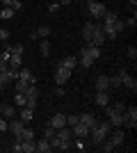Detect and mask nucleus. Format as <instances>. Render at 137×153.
I'll list each match as a JSON object with an SVG mask.
<instances>
[{"instance_id": "nucleus-41", "label": "nucleus", "mask_w": 137, "mask_h": 153, "mask_svg": "<svg viewBox=\"0 0 137 153\" xmlns=\"http://www.w3.org/2000/svg\"><path fill=\"white\" fill-rule=\"evenodd\" d=\"M0 39H2V41H7V39H9V30L0 27Z\"/></svg>"}, {"instance_id": "nucleus-29", "label": "nucleus", "mask_w": 137, "mask_h": 153, "mask_svg": "<svg viewBox=\"0 0 137 153\" xmlns=\"http://www.w3.org/2000/svg\"><path fill=\"white\" fill-rule=\"evenodd\" d=\"M119 87H121V76L119 73L110 76V89H119Z\"/></svg>"}, {"instance_id": "nucleus-51", "label": "nucleus", "mask_w": 137, "mask_h": 153, "mask_svg": "<svg viewBox=\"0 0 137 153\" xmlns=\"http://www.w3.org/2000/svg\"><path fill=\"white\" fill-rule=\"evenodd\" d=\"M0 135H2V133H0Z\"/></svg>"}, {"instance_id": "nucleus-13", "label": "nucleus", "mask_w": 137, "mask_h": 153, "mask_svg": "<svg viewBox=\"0 0 137 153\" xmlns=\"http://www.w3.org/2000/svg\"><path fill=\"white\" fill-rule=\"evenodd\" d=\"M34 151H37V153H50L53 151V149H50V142L46 140V137L37 140V142H34Z\"/></svg>"}, {"instance_id": "nucleus-49", "label": "nucleus", "mask_w": 137, "mask_h": 153, "mask_svg": "<svg viewBox=\"0 0 137 153\" xmlns=\"http://www.w3.org/2000/svg\"><path fill=\"white\" fill-rule=\"evenodd\" d=\"M0 151H2V142H0Z\"/></svg>"}, {"instance_id": "nucleus-25", "label": "nucleus", "mask_w": 137, "mask_h": 153, "mask_svg": "<svg viewBox=\"0 0 137 153\" xmlns=\"http://www.w3.org/2000/svg\"><path fill=\"white\" fill-rule=\"evenodd\" d=\"M78 62H80L82 69H91V66H94V59L87 57V55H78Z\"/></svg>"}, {"instance_id": "nucleus-12", "label": "nucleus", "mask_w": 137, "mask_h": 153, "mask_svg": "<svg viewBox=\"0 0 137 153\" xmlns=\"http://www.w3.org/2000/svg\"><path fill=\"white\" fill-rule=\"evenodd\" d=\"M23 126H25V123L21 121V119H16V117H14V119H12V123H9V130H12V135L16 137V140H19V137H21V133H23Z\"/></svg>"}, {"instance_id": "nucleus-20", "label": "nucleus", "mask_w": 137, "mask_h": 153, "mask_svg": "<svg viewBox=\"0 0 137 153\" xmlns=\"http://www.w3.org/2000/svg\"><path fill=\"white\" fill-rule=\"evenodd\" d=\"M19 80H25V82L34 85V73L30 69H19Z\"/></svg>"}, {"instance_id": "nucleus-46", "label": "nucleus", "mask_w": 137, "mask_h": 153, "mask_svg": "<svg viewBox=\"0 0 137 153\" xmlns=\"http://www.w3.org/2000/svg\"><path fill=\"white\" fill-rule=\"evenodd\" d=\"M57 2H59V5H71L73 0H57Z\"/></svg>"}, {"instance_id": "nucleus-4", "label": "nucleus", "mask_w": 137, "mask_h": 153, "mask_svg": "<svg viewBox=\"0 0 137 153\" xmlns=\"http://www.w3.org/2000/svg\"><path fill=\"white\" fill-rule=\"evenodd\" d=\"M124 128H137V108L124 110Z\"/></svg>"}, {"instance_id": "nucleus-39", "label": "nucleus", "mask_w": 137, "mask_h": 153, "mask_svg": "<svg viewBox=\"0 0 137 153\" xmlns=\"http://www.w3.org/2000/svg\"><path fill=\"white\" fill-rule=\"evenodd\" d=\"M5 130H9V123H7L5 117H0V133H5Z\"/></svg>"}, {"instance_id": "nucleus-37", "label": "nucleus", "mask_w": 137, "mask_h": 153, "mask_svg": "<svg viewBox=\"0 0 137 153\" xmlns=\"http://www.w3.org/2000/svg\"><path fill=\"white\" fill-rule=\"evenodd\" d=\"M101 149H103V151H105V153H110V151H114V149H117V146H114V144H112V142H110V140H105V142H103V144H101Z\"/></svg>"}, {"instance_id": "nucleus-23", "label": "nucleus", "mask_w": 137, "mask_h": 153, "mask_svg": "<svg viewBox=\"0 0 137 153\" xmlns=\"http://www.w3.org/2000/svg\"><path fill=\"white\" fill-rule=\"evenodd\" d=\"M112 27H114V32H117V34H121V32H124L128 25H126L124 19H119V16H117V19H114V23H112Z\"/></svg>"}, {"instance_id": "nucleus-43", "label": "nucleus", "mask_w": 137, "mask_h": 153, "mask_svg": "<svg viewBox=\"0 0 137 153\" xmlns=\"http://www.w3.org/2000/svg\"><path fill=\"white\" fill-rule=\"evenodd\" d=\"M126 25H128V27H133V30H135V25H137V19H135V16H133V19H128V21H126Z\"/></svg>"}, {"instance_id": "nucleus-50", "label": "nucleus", "mask_w": 137, "mask_h": 153, "mask_svg": "<svg viewBox=\"0 0 137 153\" xmlns=\"http://www.w3.org/2000/svg\"><path fill=\"white\" fill-rule=\"evenodd\" d=\"M53 2H57V0H53Z\"/></svg>"}, {"instance_id": "nucleus-8", "label": "nucleus", "mask_w": 137, "mask_h": 153, "mask_svg": "<svg viewBox=\"0 0 137 153\" xmlns=\"http://www.w3.org/2000/svg\"><path fill=\"white\" fill-rule=\"evenodd\" d=\"M80 55H87V57H91L96 62V59L101 57V48H98V46H91V44H85V48L80 51Z\"/></svg>"}, {"instance_id": "nucleus-9", "label": "nucleus", "mask_w": 137, "mask_h": 153, "mask_svg": "<svg viewBox=\"0 0 137 153\" xmlns=\"http://www.w3.org/2000/svg\"><path fill=\"white\" fill-rule=\"evenodd\" d=\"M96 91H112L110 89V76H96Z\"/></svg>"}, {"instance_id": "nucleus-34", "label": "nucleus", "mask_w": 137, "mask_h": 153, "mask_svg": "<svg viewBox=\"0 0 137 153\" xmlns=\"http://www.w3.org/2000/svg\"><path fill=\"white\" fill-rule=\"evenodd\" d=\"M80 121V114H66V126H76V123Z\"/></svg>"}, {"instance_id": "nucleus-31", "label": "nucleus", "mask_w": 137, "mask_h": 153, "mask_svg": "<svg viewBox=\"0 0 137 153\" xmlns=\"http://www.w3.org/2000/svg\"><path fill=\"white\" fill-rule=\"evenodd\" d=\"M7 51L12 53V55H23V44H12Z\"/></svg>"}, {"instance_id": "nucleus-38", "label": "nucleus", "mask_w": 137, "mask_h": 153, "mask_svg": "<svg viewBox=\"0 0 137 153\" xmlns=\"http://www.w3.org/2000/svg\"><path fill=\"white\" fill-rule=\"evenodd\" d=\"M9 149H12L14 153H23V144H21V140H14V144Z\"/></svg>"}, {"instance_id": "nucleus-10", "label": "nucleus", "mask_w": 137, "mask_h": 153, "mask_svg": "<svg viewBox=\"0 0 137 153\" xmlns=\"http://www.w3.org/2000/svg\"><path fill=\"white\" fill-rule=\"evenodd\" d=\"M50 34H53V27H50V25H39L32 34H30V37H34V39H39V37H41V39H48Z\"/></svg>"}, {"instance_id": "nucleus-7", "label": "nucleus", "mask_w": 137, "mask_h": 153, "mask_svg": "<svg viewBox=\"0 0 137 153\" xmlns=\"http://www.w3.org/2000/svg\"><path fill=\"white\" fill-rule=\"evenodd\" d=\"M107 140H110L114 146H121V144H124V140H126V135H124V130H121V128H112L110 135H107Z\"/></svg>"}, {"instance_id": "nucleus-36", "label": "nucleus", "mask_w": 137, "mask_h": 153, "mask_svg": "<svg viewBox=\"0 0 137 153\" xmlns=\"http://www.w3.org/2000/svg\"><path fill=\"white\" fill-rule=\"evenodd\" d=\"M71 146H76V149H78V151H85V142H82V140H80V137H73V142H71Z\"/></svg>"}, {"instance_id": "nucleus-15", "label": "nucleus", "mask_w": 137, "mask_h": 153, "mask_svg": "<svg viewBox=\"0 0 137 153\" xmlns=\"http://www.w3.org/2000/svg\"><path fill=\"white\" fill-rule=\"evenodd\" d=\"M59 137V140H66V142H73V130H71V126H64V128H57V133H55Z\"/></svg>"}, {"instance_id": "nucleus-40", "label": "nucleus", "mask_w": 137, "mask_h": 153, "mask_svg": "<svg viewBox=\"0 0 137 153\" xmlns=\"http://www.w3.org/2000/svg\"><path fill=\"white\" fill-rule=\"evenodd\" d=\"M128 57H130V59L137 57V48H135V46H128Z\"/></svg>"}, {"instance_id": "nucleus-18", "label": "nucleus", "mask_w": 137, "mask_h": 153, "mask_svg": "<svg viewBox=\"0 0 137 153\" xmlns=\"http://www.w3.org/2000/svg\"><path fill=\"white\" fill-rule=\"evenodd\" d=\"M59 64L73 71L76 66H78V57H76V55H66V57H62V59H59Z\"/></svg>"}, {"instance_id": "nucleus-27", "label": "nucleus", "mask_w": 137, "mask_h": 153, "mask_svg": "<svg viewBox=\"0 0 137 153\" xmlns=\"http://www.w3.org/2000/svg\"><path fill=\"white\" fill-rule=\"evenodd\" d=\"M21 62H23V55H9V66L12 69H21Z\"/></svg>"}, {"instance_id": "nucleus-19", "label": "nucleus", "mask_w": 137, "mask_h": 153, "mask_svg": "<svg viewBox=\"0 0 137 153\" xmlns=\"http://www.w3.org/2000/svg\"><path fill=\"white\" fill-rule=\"evenodd\" d=\"M80 123H85V126L87 128H89V130H91V128H94V126H96V117H94V114H89V112H85V114H80Z\"/></svg>"}, {"instance_id": "nucleus-3", "label": "nucleus", "mask_w": 137, "mask_h": 153, "mask_svg": "<svg viewBox=\"0 0 137 153\" xmlns=\"http://www.w3.org/2000/svg\"><path fill=\"white\" fill-rule=\"evenodd\" d=\"M117 73L121 76V87H126V89H130L133 94H135V91H137V80L130 76V73H128V69H124V66H121Z\"/></svg>"}, {"instance_id": "nucleus-33", "label": "nucleus", "mask_w": 137, "mask_h": 153, "mask_svg": "<svg viewBox=\"0 0 137 153\" xmlns=\"http://www.w3.org/2000/svg\"><path fill=\"white\" fill-rule=\"evenodd\" d=\"M27 87H30V82H25V80H16V91H21V94H25Z\"/></svg>"}, {"instance_id": "nucleus-24", "label": "nucleus", "mask_w": 137, "mask_h": 153, "mask_svg": "<svg viewBox=\"0 0 137 153\" xmlns=\"http://www.w3.org/2000/svg\"><path fill=\"white\" fill-rule=\"evenodd\" d=\"M0 2H2V7H12L14 12H19L21 7H23V2H21V0H0Z\"/></svg>"}, {"instance_id": "nucleus-32", "label": "nucleus", "mask_w": 137, "mask_h": 153, "mask_svg": "<svg viewBox=\"0 0 137 153\" xmlns=\"http://www.w3.org/2000/svg\"><path fill=\"white\" fill-rule=\"evenodd\" d=\"M14 9L12 7H2V12H0V19H14Z\"/></svg>"}, {"instance_id": "nucleus-1", "label": "nucleus", "mask_w": 137, "mask_h": 153, "mask_svg": "<svg viewBox=\"0 0 137 153\" xmlns=\"http://www.w3.org/2000/svg\"><path fill=\"white\" fill-rule=\"evenodd\" d=\"M110 130H112L110 121H98L96 126H94V128L89 130V133H91V140H94V144H96V146H101V144H103V142L107 140Z\"/></svg>"}, {"instance_id": "nucleus-48", "label": "nucleus", "mask_w": 137, "mask_h": 153, "mask_svg": "<svg viewBox=\"0 0 137 153\" xmlns=\"http://www.w3.org/2000/svg\"><path fill=\"white\" fill-rule=\"evenodd\" d=\"M5 87H7V85H5V82H0V91H5Z\"/></svg>"}, {"instance_id": "nucleus-26", "label": "nucleus", "mask_w": 137, "mask_h": 153, "mask_svg": "<svg viewBox=\"0 0 137 153\" xmlns=\"http://www.w3.org/2000/svg\"><path fill=\"white\" fill-rule=\"evenodd\" d=\"M34 142H37V140H21V144H23V153H34Z\"/></svg>"}, {"instance_id": "nucleus-5", "label": "nucleus", "mask_w": 137, "mask_h": 153, "mask_svg": "<svg viewBox=\"0 0 137 153\" xmlns=\"http://www.w3.org/2000/svg\"><path fill=\"white\" fill-rule=\"evenodd\" d=\"M71 73H73L71 69H66V66H62V64H57V69H55V82H57L59 87H62V85H64L66 80L71 78Z\"/></svg>"}, {"instance_id": "nucleus-44", "label": "nucleus", "mask_w": 137, "mask_h": 153, "mask_svg": "<svg viewBox=\"0 0 137 153\" xmlns=\"http://www.w3.org/2000/svg\"><path fill=\"white\" fill-rule=\"evenodd\" d=\"M55 96H59V98H62V96H64V89H62V87H59V85H57V89H55Z\"/></svg>"}, {"instance_id": "nucleus-22", "label": "nucleus", "mask_w": 137, "mask_h": 153, "mask_svg": "<svg viewBox=\"0 0 137 153\" xmlns=\"http://www.w3.org/2000/svg\"><path fill=\"white\" fill-rule=\"evenodd\" d=\"M25 103H27V96L25 94H21V91L14 94V105H16V108H25Z\"/></svg>"}, {"instance_id": "nucleus-14", "label": "nucleus", "mask_w": 137, "mask_h": 153, "mask_svg": "<svg viewBox=\"0 0 137 153\" xmlns=\"http://www.w3.org/2000/svg\"><path fill=\"white\" fill-rule=\"evenodd\" d=\"M0 117L14 119V117H16V105H5V103H0Z\"/></svg>"}, {"instance_id": "nucleus-16", "label": "nucleus", "mask_w": 137, "mask_h": 153, "mask_svg": "<svg viewBox=\"0 0 137 153\" xmlns=\"http://www.w3.org/2000/svg\"><path fill=\"white\" fill-rule=\"evenodd\" d=\"M94 101H96V105H98V108H105V105L110 103V91H96Z\"/></svg>"}, {"instance_id": "nucleus-47", "label": "nucleus", "mask_w": 137, "mask_h": 153, "mask_svg": "<svg viewBox=\"0 0 137 153\" xmlns=\"http://www.w3.org/2000/svg\"><path fill=\"white\" fill-rule=\"evenodd\" d=\"M128 5H130V7H135V5H137V0H128Z\"/></svg>"}, {"instance_id": "nucleus-42", "label": "nucleus", "mask_w": 137, "mask_h": 153, "mask_svg": "<svg viewBox=\"0 0 137 153\" xmlns=\"http://www.w3.org/2000/svg\"><path fill=\"white\" fill-rule=\"evenodd\" d=\"M57 9H59V2H50V5H48V12L50 14H55Z\"/></svg>"}, {"instance_id": "nucleus-17", "label": "nucleus", "mask_w": 137, "mask_h": 153, "mask_svg": "<svg viewBox=\"0 0 137 153\" xmlns=\"http://www.w3.org/2000/svg\"><path fill=\"white\" fill-rule=\"evenodd\" d=\"M71 130H73V135H76V137H80V140H85L87 135H89V128H87L85 123H80V121L76 123V126H73Z\"/></svg>"}, {"instance_id": "nucleus-28", "label": "nucleus", "mask_w": 137, "mask_h": 153, "mask_svg": "<svg viewBox=\"0 0 137 153\" xmlns=\"http://www.w3.org/2000/svg\"><path fill=\"white\" fill-rule=\"evenodd\" d=\"M39 51H41V55H44V57H48V55H50V41H48V39H41Z\"/></svg>"}, {"instance_id": "nucleus-2", "label": "nucleus", "mask_w": 137, "mask_h": 153, "mask_svg": "<svg viewBox=\"0 0 137 153\" xmlns=\"http://www.w3.org/2000/svg\"><path fill=\"white\" fill-rule=\"evenodd\" d=\"M87 12H89L94 19H103L105 12H107V7H105L101 0H87Z\"/></svg>"}, {"instance_id": "nucleus-35", "label": "nucleus", "mask_w": 137, "mask_h": 153, "mask_svg": "<svg viewBox=\"0 0 137 153\" xmlns=\"http://www.w3.org/2000/svg\"><path fill=\"white\" fill-rule=\"evenodd\" d=\"M55 133H57V130H55V128H53L50 123H46V128H44V137H46V140H50V137H53Z\"/></svg>"}, {"instance_id": "nucleus-11", "label": "nucleus", "mask_w": 137, "mask_h": 153, "mask_svg": "<svg viewBox=\"0 0 137 153\" xmlns=\"http://www.w3.org/2000/svg\"><path fill=\"white\" fill-rule=\"evenodd\" d=\"M48 123H50L55 130H57V128H64V126H66V114L57 112V114H53V117H50V121H48Z\"/></svg>"}, {"instance_id": "nucleus-6", "label": "nucleus", "mask_w": 137, "mask_h": 153, "mask_svg": "<svg viewBox=\"0 0 137 153\" xmlns=\"http://www.w3.org/2000/svg\"><path fill=\"white\" fill-rule=\"evenodd\" d=\"M96 23L98 21H87L85 27H82V39H85V44H91V37H94V32H96Z\"/></svg>"}, {"instance_id": "nucleus-45", "label": "nucleus", "mask_w": 137, "mask_h": 153, "mask_svg": "<svg viewBox=\"0 0 137 153\" xmlns=\"http://www.w3.org/2000/svg\"><path fill=\"white\" fill-rule=\"evenodd\" d=\"M0 82H5V85H9V80H7V76H5V73H2V71H0Z\"/></svg>"}, {"instance_id": "nucleus-21", "label": "nucleus", "mask_w": 137, "mask_h": 153, "mask_svg": "<svg viewBox=\"0 0 137 153\" xmlns=\"http://www.w3.org/2000/svg\"><path fill=\"white\" fill-rule=\"evenodd\" d=\"M32 117H34V110H30V108H21L19 119H21L23 123H30V121H32Z\"/></svg>"}, {"instance_id": "nucleus-30", "label": "nucleus", "mask_w": 137, "mask_h": 153, "mask_svg": "<svg viewBox=\"0 0 137 153\" xmlns=\"http://www.w3.org/2000/svg\"><path fill=\"white\" fill-rule=\"evenodd\" d=\"M19 140H34V130H32V128H25V126H23V133H21Z\"/></svg>"}]
</instances>
